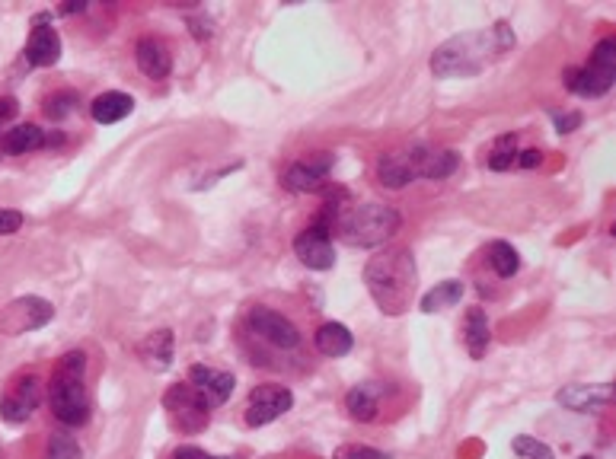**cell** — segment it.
<instances>
[{"mask_svg":"<svg viewBox=\"0 0 616 459\" xmlns=\"http://www.w3.org/2000/svg\"><path fill=\"white\" fill-rule=\"evenodd\" d=\"M511 45L514 36L508 23H495L492 29H479V32H463V36L447 39L431 55V71H435V77H473Z\"/></svg>","mask_w":616,"mask_h":459,"instance_id":"cell-1","label":"cell"},{"mask_svg":"<svg viewBox=\"0 0 616 459\" xmlns=\"http://www.w3.org/2000/svg\"><path fill=\"white\" fill-rule=\"evenodd\" d=\"M364 284L387 316H403L419 291V271H415L412 252L403 246L377 252L364 268Z\"/></svg>","mask_w":616,"mask_h":459,"instance_id":"cell-2","label":"cell"},{"mask_svg":"<svg viewBox=\"0 0 616 459\" xmlns=\"http://www.w3.org/2000/svg\"><path fill=\"white\" fill-rule=\"evenodd\" d=\"M399 224H403V217H399L396 208H387V204H355V208L336 204L332 233L352 249H374L393 240Z\"/></svg>","mask_w":616,"mask_h":459,"instance_id":"cell-3","label":"cell"},{"mask_svg":"<svg viewBox=\"0 0 616 459\" xmlns=\"http://www.w3.org/2000/svg\"><path fill=\"white\" fill-rule=\"evenodd\" d=\"M48 402H52V415L68 424V428H80L90 421V399H87V354L83 351H68L58 361L52 373V386H48Z\"/></svg>","mask_w":616,"mask_h":459,"instance_id":"cell-4","label":"cell"},{"mask_svg":"<svg viewBox=\"0 0 616 459\" xmlns=\"http://www.w3.org/2000/svg\"><path fill=\"white\" fill-rule=\"evenodd\" d=\"M613 80H616V42L610 36L594 45L591 61L585 67H565V74H562L565 87L588 99L610 93Z\"/></svg>","mask_w":616,"mask_h":459,"instance_id":"cell-5","label":"cell"},{"mask_svg":"<svg viewBox=\"0 0 616 459\" xmlns=\"http://www.w3.org/2000/svg\"><path fill=\"white\" fill-rule=\"evenodd\" d=\"M163 408L170 412L173 424L182 431V434H198V431H205L208 428V421H211V412L214 408L195 393V389L186 383H176L170 393L163 396Z\"/></svg>","mask_w":616,"mask_h":459,"instance_id":"cell-6","label":"cell"},{"mask_svg":"<svg viewBox=\"0 0 616 459\" xmlns=\"http://www.w3.org/2000/svg\"><path fill=\"white\" fill-rule=\"evenodd\" d=\"M425 157H428L425 144H412L406 150L384 153V157L377 160V182L384 185V189H406L409 182L422 179Z\"/></svg>","mask_w":616,"mask_h":459,"instance_id":"cell-7","label":"cell"},{"mask_svg":"<svg viewBox=\"0 0 616 459\" xmlns=\"http://www.w3.org/2000/svg\"><path fill=\"white\" fill-rule=\"evenodd\" d=\"M55 319V306L42 297H16L0 310V332L4 335H26L36 332Z\"/></svg>","mask_w":616,"mask_h":459,"instance_id":"cell-8","label":"cell"},{"mask_svg":"<svg viewBox=\"0 0 616 459\" xmlns=\"http://www.w3.org/2000/svg\"><path fill=\"white\" fill-rule=\"evenodd\" d=\"M291 405H294V393L288 386L262 383V386L253 389V393H249L243 418H246L249 428H265V424H272L285 412H291Z\"/></svg>","mask_w":616,"mask_h":459,"instance_id":"cell-9","label":"cell"},{"mask_svg":"<svg viewBox=\"0 0 616 459\" xmlns=\"http://www.w3.org/2000/svg\"><path fill=\"white\" fill-rule=\"evenodd\" d=\"M246 326L256 338H262V342H269L281 351H294L301 345V329H297L288 316L269 310V306H253L246 316Z\"/></svg>","mask_w":616,"mask_h":459,"instance_id":"cell-10","label":"cell"},{"mask_svg":"<svg viewBox=\"0 0 616 459\" xmlns=\"http://www.w3.org/2000/svg\"><path fill=\"white\" fill-rule=\"evenodd\" d=\"M332 166H336V157L332 153H310V157L304 160H297L285 169V176H281V185H285L288 192L294 195H307V192H320L329 173H332Z\"/></svg>","mask_w":616,"mask_h":459,"instance_id":"cell-11","label":"cell"},{"mask_svg":"<svg viewBox=\"0 0 616 459\" xmlns=\"http://www.w3.org/2000/svg\"><path fill=\"white\" fill-rule=\"evenodd\" d=\"M294 252L297 259H301L307 268L313 271H329L332 265H336V249H332V230L323 227V224H313L307 230L297 233L294 240Z\"/></svg>","mask_w":616,"mask_h":459,"instance_id":"cell-12","label":"cell"},{"mask_svg":"<svg viewBox=\"0 0 616 459\" xmlns=\"http://www.w3.org/2000/svg\"><path fill=\"white\" fill-rule=\"evenodd\" d=\"M39 402H42V380L36 373H32V377H20L10 386V393L0 399V418L10 424H23L32 418Z\"/></svg>","mask_w":616,"mask_h":459,"instance_id":"cell-13","label":"cell"},{"mask_svg":"<svg viewBox=\"0 0 616 459\" xmlns=\"http://www.w3.org/2000/svg\"><path fill=\"white\" fill-rule=\"evenodd\" d=\"M189 386L211 408H221L233 396V386H237V380H233V373H227V370H214L208 364H192L189 367Z\"/></svg>","mask_w":616,"mask_h":459,"instance_id":"cell-14","label":"cell"},{"mask_svg":"<svg viewBox=\"0 0 616 459\" xmlns=\"http://www.w3.org/2000/svg\"><path fill=\"white\" fill-rule=\"evenodd\" d=\"M23 58L29 67H52L61 58V36L55 26H48V13L36 16V29L29 32Z\"/></svg>","mask_w":616,"mask_h":459,"instance_id":"cell-15","label":"cell"},{"mask_svg":"<svg viewBox=\"0 0 616 459\" xmlns=\"http://www.w3.org/2000/svg\"><path fill=\"white\" fill-rule=\"evenodd\" d=\"M556 402H559L562 408H569V412H575V415L601 412L604 405L613 402V386H610V383H597V386L572 383V386H562V389H559Z\"/></svg>","mask_w":616,"mask_h":459,"instance_id":"cell-16","label":"cell"},{"mask_svg":"<svg viewBox=\"0 0 616 459\" xmlns=\"http://www.w3.org/2000/svg\"><path fill=\"white\" fill-rule=\"evenodd\" d=\"M135 61L141 67V74L151 77V80H163V77H170V71H173L170 48H166L163 39H154V36H144L135 45Z\"/></svg>","mask_w":616,"mask_h":459,"instance_id":"cell-17","label":"cell"},{"mask_svg":"<svg viewBox=\"0 0 616 459\" xmlns=\"http://www.w3.org/2000/svg\"><path fill=\"white\" fill-rule=\"evenodd\" d=\"M380 396H384V386H377V383H358L348 389V396H345V408H348V415H352L355 421L361 424H368L380 415Z\"/></svg>","mask_w":616,"mask_h":459,"instance_id":"cell-18","label":"cell"},{"mask_svg":"<svg viewBox=\"0 0 616 459\" xmlns=\"http://www.w3.org/2000/svg\"><path fill=\"white\" fill-rule=\"evenodd\" d=\"M489 342H492V329H489V316L482 306H473L470 313L463 319V345L470 351L473 361H479L482 354L489 351Z\"/></svg>","mask_w":616,"mask_h":459,"instance_id":"cell-19","label":"cell"},{"mask_svg":"<svg viewBox=\"0 0 616 459\" xmlns=\"http://www.w3.org/2000/svg\"><path fill=\"white\" fill-rule=\"evenodd\" d=\"M173 348H176V338H173V332L170 329H157V332H151L141 342V348H138V354H141V361L151 367V370H157V373H163L166 367L173 364Z\"/></svg>","mask_w":616,"mask_h":459,"instance_id":"cell-20","label":"cell"},{"mask_svg":"<svg viewBox=\"0 0 616 459\" xmlns=\"http://www.w3.org/2000/svg\"><path fill=\"white\" fill-rule=\"evenodd\" d=\"M131 112H135V99H131L128 93H119V90L96 96L93 106H90L93 122H99V125H115V122H122V118H128Z\"/></svg>","mask_w":616,"mask_h":459,"instance_id":"cell-21","label":"cell"},{"mask_svg":"<svg viewBox=\"0 0 616 459\" xmlns=\"http://www.w3.org/2000/svg\"><path fill=\"white\" fill-rule=\"evenodd\" d=\"M313 345L323 357H345L355 345V335L348 332V326H342V322H323L313 335Z\"/></svg>","mask_w":616,"mask_h":459,"instance_id":"cell-22","label":"cell"},{"mask_svg":"<svg viewBox=\"0 0 616 459\" xmlns=\"http://www.w3.org/2000/svg\"><path fill=\"white\" fill-rule=\"evenodd\" d=\"M45 144H48V138L39 125H16V128L4 131V138H0L4 153H13V157H20V153H29V150H39Z\"/></svg>","mask_w":616,"mask_h":459,"instance_id":"cell-23","label":"cell"},{"mask_svg":"<svg viewBox=\"0 0 616 459\" xmlns=\"http://www.w3.org/2000/svg\"><path fill=\"white\" fill-rule=\"evenodd\" d=\"M463 281L451 278V281H441L438 287H431V291L422 297V313H441V310H451L463 300Z\"/></svg>","mask_w":616,"mask_h":459,"instance_id":"cell-24","label":"cell"},{"mask_svg":"<svg viewBox=\"0 0 616 459\" xmlns=\"http://www.w3.org/2000/svg\"><path fill=\"white\" fill-rule=\"evenodd\" d=\"M457 166H460L457 150H431L428 147V157H425V166H422V179L441 182L447 176H454Z\"/></svg>","mask_w":616,"mask_h":459,"instance_id":"cell-25","label":"cell"},{"mask_svg":"<svg viewBox=\"0 0 616 459\" xmlns=\"http://www.w3.org/2000/svg\"><path fill=\"white\" fill-rule=\"evenodd\" d=\"M489 265H492V271L498 278H514L521 271V255L511 243L498 240V243L489 246Z\"/></svg>","mask_w":616,"mask_h":459,"instance_id":"cell-26","label":"cell"},{"mask_svg":"<svg viewBox=\"0 0 616 459\" xmlns=\"http://www.w3.org/2000/svg\"><path fill=\"white\" fill-rule=\"evenodd\" d=\"M514 163H518V134H505V138H498L492 153H489V169H495V173H505V169H511Z\"/></svg>","mask_w":616,"mask_h":459,"instance_id":"cell-27","label":"cell"},{"mask_svg":"<svg viewBox=\"0 0 616 459\" xmlns=\"http://www.w3.org/2000/svg\"><path fill=\"white\" fill-rule=\"evenodd\" d=\"M77 106H80V96L74 90H58L55 96L45 99V115L52 118V122H61V118L74 115Z\"/></svg>","mask_w":616,"mask_h":459,"instance_id":"cell-28","label":"cell"},{"mask_svg":"<svg viewBox=\"0 0 616 459\" xmlns=\"http://www.w3.org/2000/svg\"><path fill=\"white\" fill-rule=\"evenodd\" d=\"M48 459H80V444L68 431H55L48 437Z\"/></svg>","mask_w":616,"mask_h":459,"instance_id":"cell-29","label":"cell"},{"mask_svg":"<svg viewBox=\"0 0 616 459\" xmlns=\"http://www.w3.org/2000/svg\"><path fill=\"white\" fill-rule=\"evenodd\" d=\"M511 450H514V456H521V459H553V450H549V447L543 444V440L527 437V434L514 437Z\"/></svg>","mask_w":616,"mask_h":459,"instance_id":"cell-30","label":"cell"},{"mask_svg":"<svg viewBox=\"0 0 616 459\" xmlns=\"http://www.w3.org/2000/svg\"><path fill=\"white\" fill-rule=\"evenodd\" d=\"M332 459H393L384 450H374V447H361V444H345L332 450Z\"/></svg>","mask_w":616,"mask_h":459,"instance_id":"cell-31","label":"cell"},{"mask_svg":"<svg viewBox=\"0 0 616 459\" xmlns=\"http://www.w3.org/2000/svg\"><path fill=\"white\" fill-rule=\"evenodd\" d=\"M23 227V214L20 211H0V236H10Z\"/></svg>","mask_w":616,"mask_h":459,"instance_id":"cell-32","label":"cell"},{"mask_svg":"<svg viewBox=\"0 0 616 459\" xmlns=\"http://www.w3.org/2000/svg\"><path fill=\"white\" fill-rule=\"evenodd\" d=\"M553 122H556V131H559V134H572V131L581 125V112H569V115L556 112V115H553Z\"/></svg>","mask_w":616,"mask_h":459,"instance_id":"cell-33","label":"cell"},{"mask_svg":"<svg viewBox=\"0 0 616 459\" xmlns=\"http://www.w3.org/2000/svg\"><path fill=\"white\" fill-rule=\"evenodd\" d=\"M540 160H543V153H540V150H524V153H518V163H514V166L534 169V166H540Z\"/></svg>","mask_w":616,"mask_h":459,"instance_id":"cell-34","label":"cell"},{"mask_svg":"<svg viewBox=\"0 0 616 459\" xmlns=\"http://www.w3.org/2000/svg\"><path fill=\"white\" fill-rule=\"evenodd\" d=\"M173 459H221V456H211L205 450H198V447H182L173 453Z\"/></svg>","mask_w":616,"mask_h":459,"instance_id":"cell-35","label":"cell"},{"mask_svg":"<svg viewBox=\"0 0 616 459\" xmlns=\"http://www.w3.org/2000/svg\"><path fill=\"white\" fill-rule=\"evenodd\" d=\"M16 112H20V106H16V99H0V125H4V122H10V118L16 115Z\"/></svg>","mask_w":616,"mask_h":459,"instance_id":"cell-36","label":"cell"},{"mask_svg":"<svg viewBox=\"0 0 616 459\" xmlns=\"http://www.w3.org/2000/svg\"><path fill=\"white\" fill-rule=\"evenodd\" d=\"M77 10H87V4H64L61 13H77Z\"/></svg>","mask_w":616,"mask_h":459,"instance_id":"cell-37","label":"cell"},{"mask_svg":"<svg viewBox=\"0 0 616 459\" xmlns=\"http://www.w3.org/2000/svg\"><path fill=\"white\" fill-rule=\"evenodd\" d=\"M581 459H597V456H581Z\"/></svg>","mask_w":616,"mask_h":459,"instance_id":"cell-38","label":"cell"},{"mask_svg":"<svg viewBox=\"0 0 616 459\" xmlns=\"http://www.w3.org/2000/svg\"><path fill=\"white\" fill-rule=\"evenodd\" d=\"M0 459H4V456H0Z\"/></svg>","mask_w":616,"mask_h":459,"instance_id":"cell-39","label":"cell"}]
</instances>
